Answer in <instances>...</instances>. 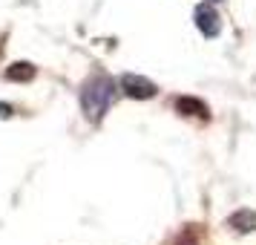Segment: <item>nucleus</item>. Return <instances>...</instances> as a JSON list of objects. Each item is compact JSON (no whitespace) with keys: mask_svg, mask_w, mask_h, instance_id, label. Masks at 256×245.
<instances>
[{"mask_svg":"<svg viewBox=\"0 0 256 245\" xmlns=\"http://www.w3.org/2000/svg\"><path fill=\"white\" fill-rule=\"evenodd\" d=\"M176 110L182 116H198V118H208V104L202 98H193V95H182L176 98Z\"/></svg>","mask_w":256,"mask_h":245,"instance_id":"4","label":"nucleus"},{"mask_svg":"<svg viewBox=\"0 0 256 245\" xmlns=\"http://www.w3.org/2000/svg\"><path fill=\"white\" fill-rule=\"evenodd\" d=\"M196 29H198L204 38H216V35L222 32L219 15H216V9H213V6H208V3L196 6Z\"/></svg>","mask_w":256,"mask_h":245,"instance_id":"3","label":"nucleus"},{"mask_svg":"<svg viewBox=\"0 0 256 245\" xmlns=\"http://www.w3.org/2000/svg\"><path fill=\"white\" fill-rule=\"evenodd\" d=\"M228 225L236 228L239 233H250L256 228V213H250V210H236L230 219H228Z\"/></svg>","mask_w":256,"mask_h":245,"instance_id":"5","label":"nucleus"},{"mask_svg":"<svg viewBox=\"0 0 256 245\" xmlns=\"http://www.w3.org/2000/svg\"><path fill=\"white\" fill-rule=\"evenodd\" d=\"M35 67H32V64H29V61H20V64H12V67H9V70H6V78H9V81H32V78H35Z\"/></svg>","mask_w":256,"mask_h":245,"instance_id":"6","label":"nucleus"},{"mask_svg":"<svg viewBox=\"0 0 256 245\" xmlns=\"http://www.w3.org/2000/svg\"><path fill=\"white\" fill-rule=\"evenodd\" d=\"M12 116V107L9 104H0V118H9Z\"/></svg>","mask_w":256,"mask_h":245,"instance_id":"7","label":"nucleus"},{"mask_svg":"<svg viewBox=\"0 0 256 245\" xmlns=\"http://www.w3.org/2000/svg\"><path fill=\"white\" fill-rule=\"evenodd\" d=\"M112 93H116V84L110 81V78H92V81L86 84L81 93V104H84L86 118L101 121L104 113L110 110V104H112Z\"/></svg>","mask_w":256,"mask_h":245,"instance_id":"1","label":"nucleus"},{"mask_svg":"<svg viewBox=\"0 0 256 245\" xmlns=\"http://www.w3.org/2000/svg\"><path fill=\"white\" fill-rule=\"evenodd\" d=\"M121 90H124L127 98H136V101H147V98H152V95L158 93V87H156L150 78H144V75H132V72L121 75Z\"/></svg>","mask_w":256,"mask_h":245,"instance_id":"2","label":"nucleus"}]
</instances>
